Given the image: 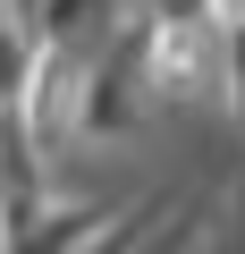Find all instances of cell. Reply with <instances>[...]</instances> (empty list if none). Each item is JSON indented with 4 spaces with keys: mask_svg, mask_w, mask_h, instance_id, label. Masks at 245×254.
<instances>
[{
    "mask_svg": "<svg viewBox=\"0 0 245 254\" xmlns=\"http://www.w3.org/2000/svg\"><path fill=\"white\" fill-rule=\"evenodd\" d=\"M136 85L161 110H237V34L211 0L152 9L136 34Z\"/></svg>",
    "mask_w": 245,
    "mask_h": 254,
    "instance_id": "6da1fadb",
    "label": "cell"
}]
</instances>
